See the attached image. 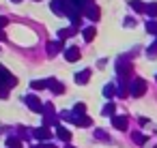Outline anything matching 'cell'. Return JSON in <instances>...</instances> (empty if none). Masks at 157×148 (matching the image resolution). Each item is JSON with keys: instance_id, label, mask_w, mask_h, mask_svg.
Segmentation results:
<instances>
[{"instance_id": "8992f818", "label": "cell", "mask_w": 157, "mask_h": 148, "mask_svg": "<svg viewBox=\"0 0 157 148\" xmlns=\"http://www.w3.org/2000/svg\"><path fill=\"white\" fill-rule=\"evenodd\" d=\"M90 75H93L90 69H82V71H78V73H75V84H80V86L86 84V82L90 80Z\"/></svg>"}, {"instance_id": "cb8c5ba5", "label": "cell", "mask_w": 157, "mask_h": 148, "mask_svg": "<svg viewBox=\"0 0 157 148\" xmlns=\"http://www.w3.org/2000/svg\"><path fill=\"white\" fill-rule=\"evenodd\" d=\"M133 142H136V144H144V142H146V135H142V133H133Z\"/></svg>"}, {"instance_id": "2e32d148", "label": "cell", "mask_w": 157, "mask_h": 148, "mask_svg": "<svg viewBox=\"0 0 157 148\" xmlns=\"http://www.w3.org/2000/svg\"><path fill=\"white\" fill-rule=\"evenodd\" d=\"M86 15L93 20V22H97L99 20V7H95V5H90L88 9H86Z\"/></svg>"}, {"instance_id": "7a4b0ae2", "label": "cell", "mask_w": 157, "mask_h": 148, "mask_svg": "<svg viewBox=\"0 0 157 148\" xmlns=\"http://www.w3.org/2000/svg\"><path fill=\"white\" fill-rule=\"evenodd\" d=\"M127 90H129L131 97H142V94L146 92V82L140 80V77H136V80H131V84H129Z\"/></svg>"}, {"instance_id": "7402d4cb", "label": "cell", "mask_w": 157, "mask_h": 148, "mask_svg": "<svg viewBox=\"0 0 157 148\" xmlns=\"http://www.w3.org/2000/svg\"><path fill=\"white\" fill-rule=\"evenodd\" d=\"M146 13H148L151 17H157V2H151V5H146Z\"/></svg>"}, {"instance_id": "9a60e30c", "label": "cell", "mask_w": 157, "mask_h": 148, "mask_svg": "<svg viewBox=\"0 0 157 148\" xmlns=\"http://www.w3.org/2000/svg\"><path fill=\"white\" fill-rule=\"evenodd\" d=\"M75 32H78V28H63V30H58V41H63L67 37H73Z\"/></svg>"}, {"instance_id": "d6986e66", "label": "cell", "mask_w": 157, "mask_h": 148, "mask_svg": "<svg viewBox=\"0 0 157 148\" xmlns=\"http://www.w3.org/2000/svg\"><path fill=\"white\" fill-rule=\"evenodd\" d=\"M114 112H116V105H114V103H105V107H103V116H114Z\"/></svg>"}, {"instance_id": "ba28073f", "label": "cell", "mask_w": 157, "mask_h": 148, "mask_svg": "<svg viewBox=\"0 0 157 148\" xmlns=\"http://www.w3.org/2000/svg\"><path fill=\"white\" fill-rule=\"evenodd\" d=\"M37 139H43V142H48L50 137H52V131H50V127H39V129H35V133H33Z\"/></svg>"}, {"instance_id": "f1b7e54d", "label": "cell", "mask_w": 157, "mask_h": 148, "mask_svg": "<svg viewBox=\"0 0 157 148\" xmlns=\"http://www.w3.org/2000/svg\"><path fill=\"white\" fill-rule=\"evenodd\" d=\"M11 2H22V0H11Z\"/></svg>"}, {"instance_id": "6da1fadb", "label": "cell", "mask_w": 157, "mask_h": 148, "mask_svg": "<svg viewBox=\"0 0 157 148\" xmlns=\"http://www.w3.org/2000/svg\"><path fill=\"white\" fill-rule=\"evenodd\" d=\"M15 84H17L15 75H13V73H9V71H7V67L0 65V86H5V88L9 90V88H13Z\"/></svg>"}, {"instance_id": "603a6c76", "label": "cell", "mask_w": 157, "mask_h": 148, "mask_svg": "<svg viewBox=\"0 0 157 148\" xmlns=\"http://www.w3.org/2000/svg\"><path fill=\"white\" fill-rule=\"evenodd\" d=\"M75 124H80V127H90V118H88V116H82V118H78Z\"/></svg>"}, {"instance_id": "e0dca14e", "label": "cell", "mask_w": 157, "mask_h": 148, "mask_svg": "<svg viewBox=\"0 0 157 148\" xmlns=\"http://www.w3.org/2000/svg\"><path fill=\"white\" fill-rule=\"evenodd\" d=\"M71 112H73L78 118H82V116H86V105H84V103H75V107H73Z\"/></svg>"}, {"instance_id": "3957f363", "label": "cell", "mask_w": 157, "mask_h": 148, "mask_svg": "<svg viewBox=\"0 0 157 148\" xmlns=\"http://www.w3.org/2000/svg\"><path fill=\"white\" fill-rule=\"evenodd\" d=\"M24 101H26V105H28L33 112H37V114H41V112H43V103L39 101V97L28 94V97H24Z\"/></svg>"}, {"instance_id": "ffe728a7", "label": "cell", "mask_w": 157, "mask_h": 148, "mask_svg": "<svg viewBox=\"0 0 157 148\" xmlns=\"http://www.w3.org/2000/svg\"><path fill=\"white\" fill-rule=\"evenodd\" d=\"M30 88L33 90H43V88H48V80L45 82H30Z\"/></svg>"}, {"instance_id": "4fadbf2b", "label": "cell", "mask_w": 157, "mask_h": 148, "mask_svg": "<svg viewBox=\"0 0 157 148\" xmlns=\"http://www.w3.org/2000/svg\"><path fill=\"white\" fill-rule=\"evenodd\" d=\"M129 7H131L136 13H146V2H142V0H131Z\"/></svg>"}, {"instance_id": "484cf974", "label": "cell", "mask_w": 157, "mask_h": 148, "mask_svg": "<svg viewBox=\"0 0 157 148\" xmlns=\"http://www.w3.org/2000/svg\"><path fill=\"white\" fill-rule=\"evenodd\" d=\"M33 148H56L54 144H50V142H43V144H35Z\"/></svg>"}, {"instance_id": "277c9868", "label": "cell", "mask_w": 157, "mask_h": 148, "mask_svg": "<svg viewBox=\"0 0 157 148\" xmlns=\"http://www.w3.org/2000/svg\"><path fill=\"white\" fill-rule=\"evenodd\" d=\"M52 11L56 15H67L69 13V5H67V0H52Z\"/></svg>"}, {"instance_id": "44dd1931", "label": "cell", "mask_w": 157, "mask_h": 148, "mask_svg": "<svg viewBox=\"0 0 157 148\" xmlns=\"http://www.w3.org/2000/svg\"><path fill=\"white\" fill-rule=\"evenodd\" d=\"M112 94H114V84L103 86V97H105V99H112Z\"/></svg>"}, {"instance_id": "ac0fdd59", "label": "cell", "mask_w": 157, "mask_h": 148, "mask_svg": "<svg viewBox=\"0 0 157 148\" xmlns=\"http://www.w3.org/2000/svg\"><path fill=\"white\" fill-rule=\"evenodd\" d=\"M82 37H84L86 41H93V39H95V28H93V26L84 28V30H82Z\"/></svg>"}, {"instance_id": "4316f807", "label": "cell", "mask_w": 157, "mask_h": 148, "mask_svg": "<svg viewBox=\"0 0 157 148\" xmlns=\"http://www.w3.org/2000/svg\"><path fill=\"white\" fill-rule=\"evenodd\" d=\"M7 24H9V20H7V17H0V28H5Z\"/></svg>"}, {"instance_id": "83f0119b", "label": "cell", "mask_w": 157, "mask_h": 148, "mask_svg": "<svg viewBox=\"0 0 157 148\" xmlns=\"http://www.w3.org/2000/svg\"><path fill=\"white\" fill-rule=\"evenodd\" d=\"M7 92H9V90H7L5 86H0V97H2V99H5V97H7Z\"/></svg>"}, {"instance_id": "30bf717a", "label": "cell", "mask_w": 157, "mask_h": 148, "mask_svg": "<svg viewBox=\"0 0 157 148\" xmlns=\"http://www.w3.org/2000/svg\"><path fill=\"white\" fill-rule=\"evenodd\" d=\"M112 124H114L116 129H121V131H127V127H129V120H127L125 116H112Z\"/></svg>"}, {"instance_id": "5bb4252c", "label": "cell", "mask_w": 157, "mask_h": 148, "mask_svg": "<svg viewBox=\"0 0 157 148\" xmlns=\"http://www.w3.org/2000/svg\"><path fill=\"white\" fill-rule=\"evenodd\" d=\"M7 148H22V137H20V135L7 137Z\"/></svg>"}, {"instance_id": "9c48e42d", "label": "cell", "mask_w": 157, "mask_h": 148, "mask_svg": "<svg viewBox=\"0 0 157 148\" xmlns=\"http://www.w3.org/2000/svg\"><path fill=\"white\" fill-rule=\"evenodd\" d=\"M63 52V41H50L48 43V56H56Z\"/></svg>"}, {"instance_id": "f546056e", "label": "cell", "mask_w": 157, "mask_h": 148, "mask_svg": "<svg viewBox=\"0 0 157 148\" xmlns=\"http://www.w3.org/2000/svg\"><path fill=\"white\" fill-rule=\"evenodd\" d=\"M67 148H73V146H67Z\"/></svg>"}, {"instance_id": "8fae6325", "label": "cell", "mask_w": 157, "mask_h": 148, "mask_svg": "<svg viewBox=\"0 0 157 148\" xmlns=\"http://www.w3.org/2000/svg\"><path fill=\"white\" fill-rule=\"evenodd\" d=\"M65 58H67L69 62L80 60V50H78V47H67V50H65Z\"/></svg>"}, {"instance_id": "d4e9b609", "label": "cell", "mask_w": 157, "mask_h": 148, "mask_svg": "<svg viewBox=\"0 0 157 148\" xmlns=\"http://www.w3.org/2000/svg\"><path fill=\"white\" fill-rule=\"evenodd\" d=\"M95 137H97V139H105V142L110 139V137H108V133H103L101 129H97V131H95Z\"/></svg>"}, {"instance_id": "5b68a950", "label": "cell", "mask_w": 157, "mask_h": 148, "mask_svg": "<svg viewBox=\"0 0 157 148\" xmlns=\"http://www.w3.org/2000/svg\"><path fill=\"white\" fill-rule=\"evenodd\" d=\"M116 71H118V75H123V80L129 75V71H131V65L127 62V58H118V62H116Z\"/></svg>"}, {"instance_id": "52a82bcc", "label": "cell", "mask_w": 157, "mask_h": 148, "mask_svg": "<svg viewBox=\"0 0 157 148\" xmlns=\"http://www.w3.org/2000/svg\"><path fill=\"white\" fill-rule=\"evenodd\" d=\"M48 88H50L54 94H63V92H65V86H63L58 80H54V77H50V80H48Z\"/></svg>"}, {"instance_id": "7c38bea8", "label": "cell", "mask_w": 157, "mask_h": 148, "mask_svg": "<svg viewBox=\"0 0 157 148\" xmlns=\"http://www.w3.org/2000/svg\"><path fill=\"white\" fill-rule=\"evenodd\" d=\"M56 135H58L63 142H69V139H71V131H69L67 127H63V124H58V127H56Z\"/></svg>"}]
</instances>
